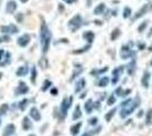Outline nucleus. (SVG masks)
Segmentation results:
<instances>
[{
	"instance_id": "nucleus-11",
	"label": "nucleus",
	"mask_w": 152,
	"mask_h": 136,
	"mask_svg": "<svg viewBox=\"0 0 152 136\" xmlns=\"http://www.w3.org/2000/svg\"><path fill=\"white\" fill-rule=\"evenodd\" d=\"M16 132V127L14 124H9L5 127L3 129V133H2V136H12L14 133Z\"/></svg>"
},
{
	"instance_id": "nucleus-4",
	"label": "nucleus",
	"mask_w": 152,
	"mask_h": 136,
	"mask_svg": "<svg viewBox=\"0 0 152 136\" xmlns=\"http://www.w3.org/2000/svg\"><path fill=\"white\" fill-rule=\"evenodd\" d=\"M72 102H73V97H65L62 101H61V104H60V112H61V115L62 117H65L67 115V111H68V109L71 108V106H72Z\"/></svg>"
},
{
	"instance_id": "nucleus-39",
	"label": "nucleus",
	"mask_w": 152,
	"mask_h": 136,
	"mask_svg": "<svg viewBox=\"0 0 152 136\" xmlns=\"http://www.w3.org/2000/svg\"><path fill=\"white\" fill-rule=\"evenodd\" d=\"M147 26H148V22L145 20V22H143V23L138 26V28H137V30H138V32H143V31L145 30V27H147Z\"/></svg>"
},
{
	"instance_id": "nucleus-3",
	"label": "nucleus",
	"mask_w": 152,
	"mask_h": 136,
	"mask_svg": "<svg viewBox=\"0 0 152 136\" xmlns=\"http://www.w3.org/2000/svg\"><path fill=\"white\" fill-rule=\"evenodd\" d=\"M83 24V20H82V16L79 14H76L75 16H73L71 20H68V27L72 32H76Z\"/></svg>"
},
{
	"instance_id": "nucleus-32",
	"label": "nucleus",
	"mask_w": 152,
	"mask_h": 136,
	"mask_svg": "<svg viewBox=\"0 0 152 136\" xmlns=\"http://www.w3.org/2000/svg\"><path fill=\"white\" fill-rule=\"evenodd\" d=\"M8 109H9L8 104H7V103H3V104L0 107V115H6V114L8 112Z\"/></svg>"
},
{
	"instance_id": "nucleus-24",
	"label": "nucleus",
	"mask_w": 152,
	"mask_h": 136,
	"mask_svg": "<svg viewBox=\"0 0 152 136\" xmlns=\"http://www.w3.org/2000/svg\"><path fill=\"white\" fill-rule=\"evenodd\" d=\"M108 83H109V77L105 76V77L100 78V81H99L98 85H99L100 87H105V86H107V85H108Z\"/></svg>"
},
{
	"instance_id": "nucleus-13",
	"label": "nucleus",
	"mask_w": 152,
	"mask_h": 136,
	"mask_svg": "<svg viewBox=\"0 0 152 136\" xmlns=\"http://www.w3.org/2000/svg\"><path fill=\"white\" fill-rule=\"evenodd\" d=\"M30 116H31V118H33L35 121H39V120L41 119V114H40L38 108H31Z\"/></svg>"
},
{
	"instance_id": "nucleus-35",
	"label": "nucleus",
	"mask_w": 152,
	"mask_h": 136,
	"mask_svg": "<svg viewBox=\"0 0 152 136\" xmlns=\"http://www.w3.org/2000/svg\"><path fill=\"white\" fill-rule=\"evenodd\" d=\"M127 67H128V74L132 75V74L134 73V68H135V60L131 61V64H130Z\"/></svg>"
},
{
	"instance_id": "nucleus-5",
	"label": "nucleus",
	"mask_w": 152,
	"mask_h": 136,
	"mask_svg": "<svg viewBox=\"0 0 152 136\" xmlns=\"http://www.w3.org/2000/svg\"><path fill=\"white\" fill-rule=\"evenodd\" d=\"M0 32L3 33V34H7V33L16 34V33H18V27L16 25H14V24H9L7 26H1L0 27Z\"/></svg>"
},
{
	"instance_id": "nucleus-56",
	"label": "nucleus",
	"mask_w": 152,
	"mask_h": 136,
	"mask_svg": "<svg viewBox=\"0 0 152 136\" xmlns=\"http://www.w3.org/2000/svg\"><path fill=\"white\" fill-rule=\"evenodd\" d=\"M29 136H35V135H33V134H32V135H29Z\"/></svg>"
},
{
	"instance_id": "nucleus-43",
	"label": "nucleus",
	"mask_w": 152,
	"mask_h": 136,
	"mask_svg": "<svg viewBox=\"0 0 152 136\" xmlns=\"http://www.w3.org/2000/svg\"><path fill=\"white\" fill-rule=\"evenodd\" d=\"M94 133H98V132H96V131H91V132H86L85 134H83L82 136H92L93 134H94Z\"/></svg>"
},
{
	"instance_id": "nucleus-30",
	"label": "nucleus",
	"mask_w": 152,
	"mask_h": 136,
	"mask_svg": "<svg viewBox=\"0 0 152 136\" xmlns=\"http://www.w3.org/2000/svg\"><path fill=\"white\" fill-rule=\"evenodd\" d=\"M51 85H52L51 81H49V79H45V81H44V83H43V85H42V89H41V90H42L43 92H45V91H47V90H48V89H49Z\"/></svg>"
},
{
	"instance_id": "nucleus-54",
	"label": "nucleus",
	"mask_w": 152,
	"mask_h": 136,
	"mask_svg": "<svg viewBox=\"0 0 152 136\" xmlns=\"http://www.w3.org/2000/svg\"><path fill=\"white\" fill-rule=\"evenodd\" d=\"M149 50H150V51H152V45L150 47V48H149Z\"/></svg>"
},
{
	"instance_id": "nucleus-27",
	"label": "nucleus",
	"mask_w": 152,
	"mask_h": 136,
	"mask_svg": "<svg viewBox=\"0 0 152 136\" xmlns=\"http://www.w3.org/2000/svg\"><path fill=\"white\" fill-rule=\"evenodd\" d=\"M119 35H120V30L119 28H115L113 31V33H111V35H110V39H111V41H115V40H117L119 38Z\"/></svg>"
},
{
	"instance_id": "nucleus-2",
	"label": "nucleus",
	"mask_w": 152,
	"mask_h": 136,
	"mask_svg": "<svg viewBox=\"0 0 152 136\" xmlns=\"http://www.w3.org/2000/svg\"><path fill=\"white\" fill-rule=\"evenodd\" d=\"M138 102H140V100H138V99H135L134 101L132 100L130 104H127L126 107H124V108L121 109V111H120V117H121V118H126L127 116H130L134 110L137 108Z\"/></svg>"
},
{
	"instance_id": "nucleus-1",
	"label": "nucleus",
	"mask_w": 152,
	"mask_h": 136,
	"mask_svg": "<svg viewBox=\"0 0 152 136\" xmlns=\"http://www.w3.org/2000/svg\"><path fill=\"white\" fill-rule=\"evenodd\" d=\"M40 42H41L42 52L47 53L49 51L50 43H51V32L44 22L41 24V28H40Z\"/></svg>"
},
{
	"instance_id": "nucleus-20",
	"label": "nucleus",
	"mask_w": 152,
	"mask_h": 136,
	"mask_svg": "<svg viewBox=\"0 0 152 136\" xmlns=\"http://www.w3.org/2000/svg\"><path fill=\"white\" fill-rule=\"evenodd\" d=\"M39 66H40L43 70L48 69V68H49V61H48V59L45 58V57H42V58L39 60Z\"/></svg>"
},
{
	"instance_id": "nucleus-45",
	"label": "nucleus",
	"mask_w": 152,
	"mask_h": 136,
	"mask_svg": "<svg viewBox=\"0 0 152 136\" xmlns=\"http://www.w3.org/2000/svg\"><path fill=\"white\" fill-rule=\"evenodd\" d=\"M76 1H77V0H64V2H66V3H68V5H72V3H74Z\"/></svg>"
},
{
	"instance_id": "nucleus-28",
	"label": "nucleus",
	"mask_w": 152,
	"mask_h": 136,
	"mask_svg": "<svg viewBox=\"0 0 152 136\" xmlns=\"http://www.w3.org/2000/svg\"><path fill=\"white\" fill-rule=\"evenodd\" d=\"M30 101L27 100V99H23L20 102H19V106H18V108L22 110V111H24L25 109H26V107H27V103H29Z\"/></svg>"
},
{
	"instance_id": "nucleus-50",
	"label": "nucleus",
	"mask_w": 152,
	"mask_h": 136,
	"mask_svg": "<svg viewBox=\"0 0 152 136\" xmlns=\"http://www.w3.org/2000/svg\"><path fill=\"white\" fill-rule=\"evenodd\" d=\"M91 1H92V0H89V1H88V6H91Z\"/></svg>"
},
{
	"instance_id": "nucleus-17",
	"label": "nucleus",
	"mask_w": 152,
	"mask_h": 136,
	"mask_svg": "<svg viewBox=\"0 0 152 136\" xmlns=\"http://www.w3.org/2000/svg\"><path fill=\"white\" fill-rule=\"evenodd\" d=\"M94 37H95L94 33H93L92 31H88V32H84V33H83V38L86 40V41H88V42H89L90 44H91V43L93 42V40H94Z\"/></svg>"
},
{
	"instance_id": "nucleus-33",
	"label": "nucleus",
	"mask_w": 152,
	"mask_h": 136,
	"mask_svg": "<svg viewBox=\"0 0 152 136\" xmlns=\"http://www.w3.org/2000/svg\"><path fill=\"white\" fill-rule=\"evenodd\" d=\"M115 114H116V108H114V109H111L106 116H105V118H106V120L107 121H110L111 120V118H113V116H114Z\"/></svg>"
},
{
	"instance_id": "nucleus-19",
	"label": "nucleus",
	"mask_w": 152,
	"mask_h": 136,
	"mask_svg": "<svg viewBox=\"0 0 152 136\" xmlns=\"http://www.w3.org/2000/svg\"><path fill=\"white\" fill-rule=\"evenodd\" d=\"M93 108H94L93 101H92L91 99H89V100L85 102V104H84V109H85V111H86L88 114H91L92 110H93Z\"/></svg>"
},
{
	"instance_id": "nucleus-8",
	"label": "nucleus",
	"mask_w": 152,
	"mask_h": 136,
	"mask_svg": "<svg viewBox=\"0 0 152 136\" xmlns=\"http://www.w3.org/2000/svg\"><path fill=\"white\" fill-rule=\"evenodd\" d=\"M16 9H17V3H16L15 0L7 1V3H6V13L7 14L12 15V14H14L16 12Z\"/></svg>"
},
{
	"instance_id": "nucleus-46",
	"label": "nucleus",
	"mask_w": 152,
	"mask_h": 136,
	"mask_svg": "<svg viewBox=\"0 0 152 136\" xmlns=\"http://www.w3.org/2000/svg\"><path fill=\"white\" fill-rule=\"evenodd\" d=\"M50 93L52 94V95H56L58 93V90L57 89H51V91H50Z\"/></svg>"
},
{
	"instance_id": "nucleus-15",
	"label": "nucleus",
	"mask_w": 152,
	"mask_h": 136,
	"mask_svg": "<svg viewBox=\"0 0 152 136\" xmlns=\"http://www.w3.org/2000/svg\"><path fill=\"white\" fill-rule=\"evenodd\" d=\"M85 85H86V82H85V79L84 78H81L77 83H76V86H75V92L76 93H78V92H81L84 87H85Z\"/></svg>"
},
{
	"instance_id": "nucleus-10",
	"label": "nucleus",
	"mask_w": 152,
	"mask_h": 136,
	"mask_svg": "<svg viewBox=\"0 0 152 136\" xmlns=\"http://www.w3.org/2000/svg\"><path fill=\"white\" fill-rule=\"evenodd\" d=\"M123 69H124V67H123V66H120V67L115 68L114 70H113V79H111V83H113L114 85L118 83V81H119V76H120V73L123 72Z\"/></svg>"
},
{
	"instance_id": "nucleus-49",
	"label": "nucleus",
	"mask_w": 152,
	"mask_h": 136,
	"mask_svg": "<svg viewBox=\"0 0 152 136\" xmlns=\"http://www.w3.org/2000/svg\"><path fill=\"white\" fill-rule=\"evenodd\" d=\"M62 10H64V7H62V5H61V3H59V12L61 13Z\"/></svg>"
},
{
	"instance_id": "nucleus-51",
	"label": "nucleus",
	"mask_w": 152,
	"mask_h": 136,
	"mask_svg": "<svg viewBox=\"0 0 152 136\" xmlns=\"http://www.w3.org/2000/svg\"><path fill=\"white\" fill-rule=\"evenodd\" d=\"M20 2H23V3H25V2H27V0H19Z\"/></svg>"
},
{
	"instance_id": "nucleus-41",
	"label": "nucleus",
	"mask_w": 152,
	"mask_h": 136,
	"mask_svg": "<svg viewBox=\"0 0 152 136\" xmlns=\"http://www.w3.org/2000/svg\"><path fill=\"white\" fill-rule=\"evenodd\" d=\"M115 102H116V97H115V95H110L109 97V99H108V106H113Z\"/></svg>"
},
{
	"instance_id": "nucleus-26",
	"label": "nucleus",
	"mask_w": 152,
	"mask_h": 136,
	"mask_svg": "<svg viewBox=\"0 0 152 136\" xmlns=\"http://www.w3.org/2000/svg\"><path fill=\"white\" fill-rule=\"evenodd\" d=\"M82 117V112H81V108L79 106H76L75 110H74V115H73V119L76 120V119H79Z\"/></svg>"
},
{
	"instance_id": "nucleus-9",
	"label": "nucleus",
	"mask_w": 152,
	"mask_h": 136,
	"mask_svg": "<svg viewBox=\"0 0 152 136\" xmlns=\"http://www.w3.org/2000/svg\"><path fill=\"white\" fill-rule=\"evenodd\" d=\"M134 56V52L127 47V45H123L121 50H120V58L121 59H127L130 57Z\"/></svg>"
},
{
	"instance_id": "nucleus-14",
	"label": "nucleus",
	"mask_w": 152,
	"mask_h": 136,
	"mask_svg": "<svg viewBox=\"0 0 152 136\" xmlns=\"http://www.w3.org/2000/svg\"><path fill=\"white\" fill-rule=\"evenodd\" d=\"M22 127H23V129H24V131H29V129H31V128H32V122H31V120H30V118H29V117H24V118H23V121H22Z\"/></svg>"
},
{
	"instance_id": "nucleus-40",
	"label": "nucleus",
	"mask_w": 152,
	"mask_h": 136,
	"mask_svg": "<svg viewBox=\"0 0 152 136\" xmlns=\"http://www.w3.org/2000/svg\"><path fill=\"white\" fill-rule=\"evenodd\" d=\"M89 124H90L91 126H95V125L98 124V118H96V117L90 118V119H89Z\"/></svg>"
},
{
	"instance_id": "nucleus-16",
	"label": "nucleus",
	"mask_w": 152,
	"mask_h": 136,
	"mask_svg": "<svg viewBox=\"0 0 152 136\" xmlns=\"http://www.w3.org/2000/svg\"><path fill=\"white\" fill-rule=\"evenodd\" d=\"M151 77V75H150V73L149 72H145L144 73V75H143V77L141 79V83H142V85H143V87H149V79Z\"/></svg>"
},
{
	"instance_id": "nucleus-25",
	"label": "nucleus",
	"mask_w": 152,
	"mask_h": 136,
	"mask_svg": "<svg viewBox=\"0 0 152 136\" xmlns=\"http://www.w3.org/2000/svg\"><path fill=\"white\" fill-rule=\"evenodd\" d=\"M91 48V44H88V45H85V47H83V48H81V49H77V50H74L73 51V53L74 55H79V53H83V52H86L89 49Z\"/></svg>"
},
{
	"instance_id": "nucleus-38",
	"label": "nucleus",
	"mask_w": 152,
	"mask_h": 136,
	"mask_svg": "<svg viewBox=\"0 0 152 136\" xmlns=\"http://www.w3.org/2000/svg\"><path fill=\"white\" fill-rule=\"evenodd\" d=\"M9 41H10V37L7 35V34H3L2 37H0V43H2V42H9Z\"/></svg>"
},
{
	"instance_id": "nucleus-52",
	"label": "nucleus",
	"mask_w": 152,
	"mask_h": 136,
	"mask_svg": "<svg viewBox=\"0 0 152 136\" xmlns=\"http://www.w3.org/2000/svg\"><path fill=\"white\" fill-rule=\"evenodd\" d=\"M152 35V28H151V31H150V33H149V35H148V37H149V38H150V37H151Z\"/></svg>"
},
{
	"instance_id": "nucleus-57",
	"label": "nucleus",
	"mask_w": 152,
	"mask_h": 136,
	"mask_svg": "<svg viewBox=\"0 0 152 136\" xmlns=\"http://www.w3.org/2000/svg\"><path fill=\"white\" fill-rule=\"evenodd\" d=\"M0 124H1V118H0Z\"/></svg>"
},
{
	"instance_id": "nucleus-6",
	"label": "nucleus",
	"mask_w": 152,
	"mask_h": 136,
	"mask_svg": "<svg viewBox=\"0 0 152 136\" xmlns=\"http://www.w3.org/2000/svg\"><path fill=\"white\" fill-rule=\"evenodd\" d=\"M30 42H31V35L27 34V33L23 34L22 37H19L18 39H17V44H18L19 47H22V48L27 47Z\"/></svg>"
},
{
	"instance_id": "nucleus-55",
	"label": "nucleus",
	"mask_w": 152,
	"mask_h": 136,
	"mask_svg": "<svg viewBox=\"0 0 152 136\" xmlns=\"http://www.w3.org/2000/svg\"><path fill=\"white\" fill-rule=\"evenodd\" d=\"M150 64H151V66H152V59H151V62H150Z\"/></svg>"
},
{
	"instance_id": "nucleus-22",
	"label": "nucleus",
	"mask_w": 152,
	"mask_h": 136,
	"mask_svg": "<svg viewBox=\"0 0 152 136\" xmlns=\"http://www.w3.org/2000/svg\"><path fill=\"white\" fill-rule=\"evenodd\" d=\"M81 127H82V124H81V122H77L74 126H72V127H71V133H72V135L73 136L77 135L78 132H79V129H81Z\"/></svg>"
},
{
	"instance_id": "nucleus-42",
	"label": "nucleus",
	"mask_w": 152,
	"mask_h": 136,
	"mask_svg": "<svg viewBox=\"0 0 152 136\" xmlns=\"http://www.w3.org/2000/svg\"><path fill=\"white\" fill-rule=\"evenodd\" d=\"M152 118V110H149V112H148V118H147V122L148 124H150V119Z\"/></svg>"
},
{
	"instance_id": "nucleus-47",
	"label": "nucleus",
	"mask_w": 152,
	"mask_h": 136,
	"mask_svg": "<svg viewBox=\"0 0 152 136\" xmlns=\"http://www.w3.org/2000/svg\"><path fill=\"white\" fill-rule=\"evenodd\" d=\"M145 48V44L144 43H138V50H143Z\"/></svg>"
},
{
	"instance_id": "nucleus-21",
	"label": "nucleus",
	"mask_w": 152,
	"mask_h": 136,
	"mask_svg": "<svg viewBox=\"0 0 152 136\" xmlns=\"http://www.w3.org/2000/svg\"><path fill=\"white\" fill-rule=\"evenodd\" d=\"M105 10H106V6H105V3H100V5H98V6L94 8L93 13H94V15H101V14H103Z\"/></svg>"
},
{
	"instance_id": "nucleus-48",
	"label": "nucleus",
	"mask_w": 152,
	"mask_h": 136,
	"mask_svg": "<svg viewBox=\"0 0 152 136\" xmlns=\"http://www.w3.org/2000/svg\"><path fill=\"white\" fill-rule=\"evenodd\" d=\"M95 25H102V22L101 20H94Z\"/></svg>"
},
{
	"instance_id": "nucleus-53",
	"label": "nucleus",
	"mask_w": 152,
	"mask_h": 136,
	"mask_svg": "<svg viewBox=\"0 0 152 136\" xmlns=\"http://www.w3.org/2000/svg\"><path fill=\"white\" fill-rule=\"evenodd\" d=\"M2 76H3V74H2V73H0V79L2 78Z\"/></svg>"
},
{
	"instance_id": "nucleus-31",
	"label": "nucleus",
	"mask_w": 152,
	"mask_h": 136,
	"mask_svg": "<svg viewBox=\"0 0 152 136\" xmlns=\"http://www.w3.org/2000/svg\"><path fill=\"white\" fill-rule=\"evenodd\" d=\"M10 57H12V53L10 52H6V58H5V61L0 62V66H6L10 62Z\"/></svg>"
},
{
	"instance_id": "nucleus-29",
	"label": "nucleus",
	"mask_w": 152,
	"mask_h": 136,
	"mask_svg": "<svg viewBox=\"0 0 152 136\" xmlns=\"http://www.w3.org/2000/svg\"><path fill=\"white\" fill-rule=\"evenodd\" d=\"M131 14H132L131 8L130 7H125L124 10H123V17L124 18H128V17H131Z\"/></svg>"
},
{
	"instance_id": "nucleus-34",
	"label": "nucleus",
	"mask_w": 152,
	"mask_h": 136,
	"mask_svg": "<svg viewBox=\"0 0 152 136\" xmlns=\"http://www.w3.org/2000/svg\"><path fill=\"white\" fill-rule=\"evenodd\" d=\"M15 20H16L17 23H23V20H24V14L23 13H17L15 15Z\"/></svg>"
},
{
	"instance_id": "nucleus-44",
	"label": "nucleus",
	"mask_w": 152,
	"mask_h": 136,
	"mask_svg": "<svg viewBox=\"0 0 152 136\" xmlns=\"http://www.w3.org/2000/svg\"><path fill=\"white\" fill-rule=\"evenodd\" d=\"M6 55V51L3 50V49H0V61L3 59V56Z\"/></svg>"
},
{
	"instance_id": "nucleus-7",
	"label": "nucleus",
	"mask_w": 152,
	"mask_h": 136,
	"mask_svg": "<svg viewBox=\"0 0 152 136\" xmlns=\"http://www.w3.org/2000/svg\"><path fill=\"white\" fill-rule=\"evenodd\" d=\"M29 92V86L26 85V83L25 82H19L18 86H17V89H16V91H15V94L16 95H23V94H26Z\"/></svg>"
},
{
	"instance_id": "nucleus-37",
	"label": "nucleus",
	"mask_w": 152,
	"mask_h": 136,
	"mask_svg": "<svg viewBox=\"0 0 152 136\" xmlns=\"http://www.w3.org/2000/svg\"><path fill=\"white\" fill-rule=\"evenodd\" d=\"M82 72H83V68H82V67H79V68H78L77 70H75V72L73 73V75H72V77H71V81H73V79L75 78V76H77V75H79V74H81Z\"/></svg>"
},
{
	"instance_id": "nucleus-12",
	"label": "nucleus",
	"mask_w": 152,
	"mask_h": 136,
	"mask_svg": "<svg viewBox=\"0 0 152 136\" xmlns=\"http://www.w3.org/2000/svg\"><path fill=\"white\" fill-rule=\"evenodd\" d=\"M148 10H149V3H145V5H143L142 6V8H140V10L135 14V16L133 17V20H137V18H140V17H142L143 15H145L147 13H148Z\"/></svg>"
},
{
	"instance_id": "nucleus-23",
	"label": "nucleus",
	"mask_w": 152,
	"mask_h": 136,
	"mask_svg": "<svg viewBox=\"0 0 152 136\" xmlns=\"http://www.w3.org/2000/svg\"><path fill=\"white\" fill-rule=\"evenodd\" d=\"M31 72H32V74H31V82H32V84H35V82H37V75H38V72H37V67L35 66H33L32 68H31Z\"/></svg>"
},
{
	"instance_id": "nucleus-18",
	"label": "nucleus",
	"mask_w": 152,
	"mask_h": 136,
	"mask_svg": "<svg viewBox=\"0 0 152 136\" xmlns=\"http://www.w3.org/2000/svg\"><path fill=\"white\" fill-rule=\"evenodd\" d=\"M27 73H29V68L26 66H20V67H18V69L16 70V75L18 77H23V76L27 75Z\"/></svg>"
},
{
	"instance_id": "nucleus-36",
	"label": "nucleus",
	"mask_w": 152,
	"mask_h": 136,
	"mask_svg": "<svg viewBox=\"0 0 152 136\" xmlns=\"http://www.w3.org/2000/svg\"><path fill=\"white\" fill-rule=\"evenodd\" d=\"M108 70V67H103L102 69H99V70H92L91 74L92 75H98V74H101V73H106Z\"/></svg>"
}]
</instances>
